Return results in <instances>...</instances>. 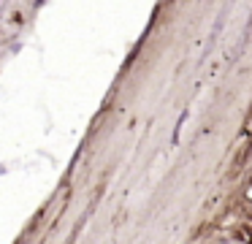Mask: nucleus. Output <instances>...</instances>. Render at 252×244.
Masks as SVG:
<instances>
[{
	"label": "nucleus",
	"mask_w": 252,
	"mask_h": 244,
	"mask_svg": "<svg viewBox=\"0 0 252 244\" xmlns=\"http://www.w3.org/2000/svg\"><path fill=\"white\" fill-rule=\"evenodd\" d=\"M0 174H6V166H0Z\"/></svg>",
	"instance_id": "7ed1b4c3"
},
{
	"label": "nucleus",
	"mask_w": 252,
	"mask_h": 244,
	"mask_svg": "<svg viewBox=\"0 0 252 244\" xmlns=\"http://www.w3.org/2000/svg\"><path fill=\"white\" fill-rule=\"evenodd\" d=\"M185 122H187V111H182V114H179V122H176V128H174V139H171L174 144L179 141V130H182V125H185Z\"/></svg>",
	"instance_id": "f257e3e1"
},
{
	"label": "nucleus",
	"mask_w": 252,
	"mask_h": 244,
	"mask_svg": "<svg viewBox=\"0 0 252 244\" xmlns=\"http://www.w3.org/2000/svg\"><path fill=\"white\" fill-rule=\"evenodd\" d=\"M44 3H46V0H35L33 5H35V8H41V5H44Z\"/></svg>",
	"instance_id": "f03ea898"
}]
</instances>
